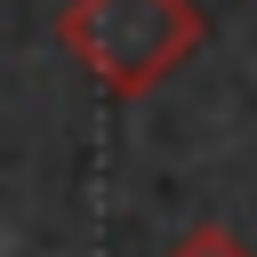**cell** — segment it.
<instances>
[{"label":"cell","instance_id":"cell-2","mask_svg":"<svg viewBox=\"0 0 257 257\" xmlns=\"http://www.w3.org/2000/svg\"><path fill=\"white\" fill-rule=\"evenodd\" d=\"M169 257H257L249 241H233L225 225H193L185 241H169Z\"/></svg>","mask_w":257,"mask_h":257},{"label":"cell","instance_id":"cell-1","mask_svg":"<svg viewBox=\"0 0 257 257\" xmlns=\"http://www.w3.org/2000/svg\"><path fill=\"white\" fill-rule=\"evenodd\" d=\"M56 40L104 96H145L209 40V16L193 0H64Z\"/></svg>","mask_w":257,"mask_h":257}]
</instances>
